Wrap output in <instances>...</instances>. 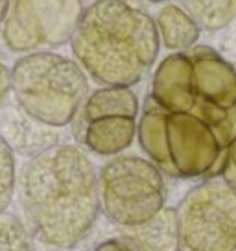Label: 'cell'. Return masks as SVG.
I'll return each mask as SVG.
<instances>
[{"label":"cell","instance_id":"6da1fadb","mask_svg":"<svg viewBox=\"0 0 236 251\" xmlns=\"http://www.w3.org/2000/svg\"><path fill=\"white\" fill-rule=\"evenodd\" d=\"M137 139L168 177H220L236 139L235 65L207 45L166 55L153 72Z\"/></svg>","mask_w":236,"mask_h":251},{"label":"cell","instance_id":"7a4b0ae2","mask_svg":"<svg viewBox=\"0 0 236 251\" xmlns=\"http://www.w3.org/2000/svg\"><path fill=\"white\" fill-rule=\"evenodd\" d=\"M19 187L33 236L52 248L72 250L83 242L102 211L98 172L74 144H55L33 155Z\"/></svg>","mask_w":236,"mask_h":251},{"label":"cell","instance_id":"3957f363","mask_svg":"<svg viewBox=\"0 0 236 251\" xmlns=\"http://www.w3.org/2000/svg\"><path fill=\"white\" fill-rule=\"evenodd\" d=\"M74 59L98 85L133 87L157 61L161 41L153 17L131 0H94L71 41Z\"/></svg>","mask_w":236,"mask_h":251},{"label":"cell","instance_id":"277c9868","mask_svg":"<svg viewBox=\"0 0 236 251\" xmlns=\"http://www.w3.org/2000/svg\"><path fill=\"white\" fill-rule=\"evenodd\" d=\"M11 93L21 109L50 127H65L78 117L89 96L85 71L55 52L23 55L11 69Z\"/></svg>","mask_w":236,"mask_h":251},{"label":"cell","instance_id":"5b68a950","mask_svg":"<svg viewBox=\"0 0 236 251\" xmlns=\"http://www.w3.org/2000/svg\"><path fill=\"white\" fill-rule=\"evenodd\" d=\"M100 209L118 227L127 229L151 220L166 207V176L148 157L115 155L98 172Z\"/></svg>","mask_w":236,"mask_h":251},{"label":"cell","instance_id":"8992f818","mask_svg":"<svg viewBox=\"0 0 236 251\" xmlns=\"http://www.w3.org/2000/svg\"><path fill=\"white\" fill-rule=\"evenodd\" d=\"M177 214L181 251H236V190L221 177L190 188Z\"/></svg>","mask_w":236,"mask_h":251},{"label":"cell","instance_id":"52a82bcc","mask_svg":"<svg viewBox=\"0 0 236 251\" xmlns=\"http://www.w3.org/2000/svg\"><path fill=\"white\" fill-rule=\"evenodd\" d=\"M83 9L81 0H11L2 39L11 52H50L71 43Z\"/></svg>","mask_w":236,"mask_h":251},{"label":"cell","instance_id":"ba28073f","mask_svg":"<svg viewBox=\"0 0 236 251\" xmlns=\"http://www.w3.org/2000/svg\"><path fill=\"white\" fill-rule=\"evenodd\" d=\"M139 131V118L102 115L76 118V137L89 151L100 157H115L126 151Z\"/></svg>","mask_w":236,"mask_h":251},{"label":"cell","instance_id":"9c48e42d","mask_svg":"<svg viewBox=\"0 0 236 251\" xmlns=\"http://www.w3.org/2000/svg\"><path fill=\"white\" fill-rule=\"evenodd\" d=\"M54 129L28 117L19 105L17 109L8 107L0 111V137L8 142L9 148L24 155L33 157L59 144V137Z\"/></svg>","mask_w":236,"mask_h":251},{"label":"cell","instance_id":"30bf717a","mask_svg":"<svg viewBox=\"0 0 236 251\" xmlns=\"http://www.w3.org/2000/svg\"><path fill=\"white\" fill-rule=\"evenodd\" d=\"M122 238L137 251H181L177 209L166 205L148 222L122 229Z\"/></svg>","mask_w":236,"mask_h":251},{"label":"cell","instance_id":"8fae6325","mask_svg":"<svg viewBox=\"0 0 236 251\" xmlns=\"http://www.w3.org/2000/svg\"><path fill=\"white\" fill-rule=\"evenodd\" d=\"M159 41L170 52H183L196 47L201 37V26L187 9L177 4H165L155 17Z\"/></svg>","mask_w":236,"mask_h":251},{"label":"cell","instance_id":"7c38bea8","mask_svg":"<svg viewBox=\"0 0 236 251\" xmlns=\"http://www.w3.org/2000/svg\"><path fill=\"white\" fill-rule=\"evenodd\" d=\"M102 115L141 117V102L131 87L105 85L96 89L85 98L76 118H93Z\"/></svg>","mask_w":236,"mask_h":251},{"label":"cell","instance_id":"4fadbf2b","mask_svg":"<svg viewBox=\"0 0 236 251\" xmlns=\"http://www.w3.org/2000/svg\"><path fill=\"white\" fill-rule=\"evenodd\" d=\"M201 30L220 31L236 21V0H181Z\"/></svg>","mask_w":236,"mask_h":251},{"label":"cell","instance_id":"5bb4252c","mask_svg":"<svg viewBox=\"0 0 236 251\" xmlns=\"http://www.w3.org/2000/svg\"><path fill=\"white\" fill-rule=\"evenodd\" d=\"M0 251H32L30 233L21 220L0 214Z\"/></svg>","mask_w":236,"mask_h":251},{"label":"cell","instance_id":"9a60e30c","mask_svg":"<svg viewBox=\"0 0 236 251\" xmlns=\"http://www.w3.org/2000/svg\"><path fill=\"white\" fill-rule=\"evenodd\" d=\"M17 174H15V159L13 150L8 142L0 137V214L8 209L11 198L15 192Z\"/></svg>","mask_w":236,"mask_h":251},{"label":"cell","instance_id":"2e32d148","mask_svg":"<svg viewBox=\"0 0 236 251\" xmlns=\"http://www.w3.org/2000/svg\"><path fill=\"white\" fill-rule=\"evenodd\" d=\"M221 179L227 183L229 187H233L236 190V139L227 150V157H225V165L221 170Z\"/></svg>","mask_w":236,"mask_h":251},{"label":"cell","instance_id":"e0dca14e","mask_svg":"<svg viewBox=\"0 0 236 251\" xmlns=\"http://www.w3.org/2000/svg\"><path fill=\"white\" fill-rule=\"evenodd\" d=\"M93 251H137V250L127 240H124L122 236H118V238H109V240L100 242L98 246H94Z\"/></svg>","mask_w":236,"mask_h":251},{"label":"cell","instance_id":"ac0fdd59","mask_svg":"<svg viewBox=\"0 0 236 251\" xmlns=\"http://www.w3.org/2000/svg\"><path fill=\"white\" fill-rule=\"evenodd\" d=\"M9 91H11V71L0 61V103L6 100Z\"/></svg>","mask_w":236,"mask_h":251},{"label":"cell","instance_id":"d6986e66","mask_svg":"<svg viewBox=\"0 0 236 251\" xmlns=\"http://www.w3.org/2000/svg\"><path fill=\"white\" fill-rule=\"evenodd\" d=\"M9 2L11 0H0V26H2L4 19H6V13H8L9 9Z\"/></svg>","mask_w":236,"mask_h":251},{"label":"cell","instance_id":"ffe728a7","mask_svg":"<svg viewBox=\"0 0 236 251\" xmlns=\"http://www.w3.org/2000/svg\"><path fill=\"white\" fill-rule=\"evenodd\" d=\"M146 2H153V4H159V2H168V0H146Z\"/></svg>","mask_w":236,"mask_h":251}]
</instances>
